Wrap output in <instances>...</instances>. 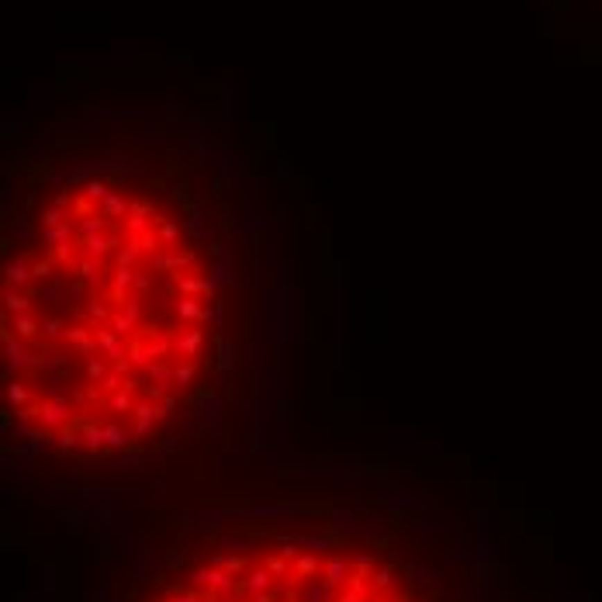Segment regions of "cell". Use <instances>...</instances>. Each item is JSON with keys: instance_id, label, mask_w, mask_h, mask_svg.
Listing matches in <instances>:
<instances>
[{"instance_id": "cell-1", "label": "cell", "mask_w": 602, "mask_h": 602, "mask_svg": "<svg viewBox=\"0 0 602 602\" xmlns=\"http://www.w3.org/2000/svg\"><path fill=\"white\" fill-rule=\"evenodd\" d=\"M225 346L222 274L198 212L114 163L76 166L14 218L0 363L14 429L108 457L198 405Z\"/></svg>"}, {"instance_id": "cell-2", "label": "cell", "mask_w": 602, "mask_h": 602, "mask_svg": "<svg viewBox=\"0 0 602 602\" xmlns=\"http://www.w3.org/2000/svg\"><path fill=\"white\" fill-rule=\"evenodd\" d=\"M146 602H429L409 571L363 540L264 530L215 544Z\"/></svg>"}]
</instances>
